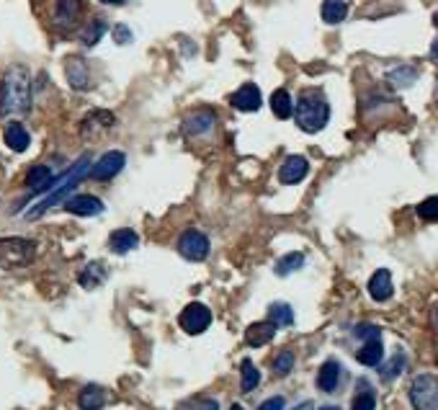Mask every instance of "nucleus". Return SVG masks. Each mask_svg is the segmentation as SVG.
I'll list each match as a JSON object with an SVG mask.
<instances>
[{
    "label": "nucleus",
    "mask_w": 438,
    "mask_h": 410,
    "mask_svg": "<svg viewBox=\"0 0 438 410\" xmlns=\"http://www.w3.org/2000/svg\"><path fill=\"white\" fill-rule=\"evenodd\" d=\"M88 170H91V157L85 155V157H80L78 163L72 165V168L67 170L64 176L57 178L55 186H52V194L47 199H42V201H39L36 206H31V209L26 212V219H36L39 214H44L47 209H52V206H55L60 199H64L67 194L72 192V189H75V186L80 184V178L88 176Z\"/></svg>",
    "instance_id": "obj_3"
},
{
    "label": "nucleus",
    "mask_w": 438,
    "mask_h": 410,
    "mask_svg": "<svg viewBox=\"0 0 438 410\" xmlns=\"http://www.w3.org/2000/svg\"><path fill=\"white\" fill-rule=\"evenodd\" d=\"M214 121L217 119H214V113L209 111V109H198V111H191L186 116L181 129H184V135H189V137H204L214 129Z\"/></svg>",
    "instance_id": "obj_10"
},
{
    "label": "nucleus",
    "mask_w": 438,
    "mask_h": 410,
    "mask_svg": "<svg viewBox=\"0 0 438 410\" xmlns=\"http://www.w3.org/2000/svg\"><path fill=\"white\" fill-rule=\"evenodd\" d=\"M276 336V326H271L269 320H261V323H253V326H247L245 331V343L253 348H261L266 346L269 340H274Z\"/></svg>",
    "instance_id": "obj_17"
},
{
    "label": "nucleus",
    "mask_w": 438,
    "mask_h": 410,
    "mask_svg": "<svg viewBox=\"0 0 438 410\" xmlns=\"http://www.w3.org/2000/svg\"><path fill=\"white\" fill-rule=\"evenodd\" d=\"M3 140H6V145L13 150V153H26L28 145H31V135L26 132V127H23L21 121H11V124H6Z\"/></svg>",
    "instance_id": "obj_15"
},
{
    "label": "nucleus",
    "mask_w": 438,
    "mask_h": 410,
    "mask_svg": "<svg viewBox=\"0 0 438 410\" xmlns=\"http://www.w3.org/2000/svg\"><path fill=\"white\" fill-rule=\"evenodd\" d=\"M176 410H219V403L212 397H189Z\"/></svg>",
    "instance_id": "obj_32"
},
{
    "label": "nucleus",
    "mask_w": 438,
    "mask_h": 410,
    "mask_svg": "<svg viewBox=\"0 0 438 410\" xmlns=\"http://www.w3.org/2000/svg\"><path fill=\"white\" fill-rule=\"evenodd\" d=\"M31 109V78L21 65L8 67L3 85H0V116L3 119H18L26 116Z\"/></svg>",
    "instance_id": "obj_1"
},
{
    "label": "nucleus",
    "mask_w": 438,
    "mask_h": 410,
    "mask_svg": "<svg viewBox=\"0 0 438 410\" xmlns=\"http://www.w3.org/2000/svg\"><path fill=\"white\" fill-rule=\"evenodd\" d=\"M340 377H343V367H340L338 361L330 359L325 361L318 372V389L322 392H335L340 387Z\"/></svg>",
    "instance_id": "obj_14"
},
{
    "label": "nucleus",
    "mask_w": 438,
    "mask_h": 410,
    "mask_svg": "<svg viewBox=\"0 0 438 410\" xmlns=\"http://www.w3.org/2000/svg\"><path fill=\"white\" fill-rule=\"evenodd\" d=\"M410 403L415 410H438V377L417 375L410 384Z\"/></svg>",
    "instance_id": "obj_5"
},
{
    "label": "nucleus",
    "mask_w": 438,
    "mask_h": 410,
    "mask_svg": "<svg viewBox=\"0 0 438 410\" xmlns=\"http://www.w3.org/2000/svg\"><path fill=\"white\" fill-rule=\"evenodd\" d=\"M283 405H286V400H283V397H269V400H266V403H261L258 405V410H283Z\"/></svg>",
    "instance_id": "obj_37"
},
{
    "label": "nucleus",
    "mask_w": 438,
    "mask_h": 410,
    "mask_svg": "<svg viewBox=\"0 0 438 410\" xmlns=\"http://www.w3.org/2000/svg\"><path fill=\"white\" fill-rule=\"evenodd\" d=\"M433 328H436V331H438V307H436V310H433Z\"/></svg>",
    "instance_id": "obj_41"
},
{
    "label": "nucleus",
    "mask_w": 438,
    "mask_h": 410,
    "mask_svg": "<svg viewBox=\"0 0 438 410\" xmlns=\"http://www.w3.org/2000/svg\"><path fill=\"white\" fill-rule=\"evenodd\" d=\"M302 266H304V255L289 253V255H283V258H279V263H276V274L286 276V274H291V271H299Z\"/></svg>",
    "instance_id": "obj_30"
},
{
    "label": "nucleus",
    "mask_w": 438,
    "mask_h": 410,
    "mask_svg": "<svg viewBox=\"0 0 438 410\" xmlns=\"http://www.w3.org/2000/svg\"><path fill=\"white\" fill-rule=\"evenodd\" d=\"M103 31H106V23L101 21V18L91 21V26L83 31V44H85V47H93V44H96L101 36H103Z\"/></svg>",
    "instance_id": "obj_34"
},
{
    "label": "nucleus",
    "mask_w": 438,
    "mask_h": 410,
    "mask_svg": "<svg viewBox=\"0 0 438 410\" xmlns=\"http://www.w3.org/2000/svg\"><path fill=\"white\" fill-rule=\"evenodd\" d=\"M356 359H359V364H364V367H379V364H382V359H384L382 338L366 340V343H364V346L359 348Z\"/></svg>",
    "instance_id": "obj_21"
},
{
    "label": "nucleus",
    "mask_w": 438,
    "mask_h": 410,
    "mask_svg": "<svg viewBox=\"0 0 438 410\" xmlns=\"http://www.w3.org/2000/svg\"><path fill=\"white\" fill-rule=\"evenodd\" d=\"M356 336L364 340H371V338H379V328L374 326H359L356 328Z\"/></svg>",
    "instance_id": "obj_36"
},
{
    "label": "nucleus",
    "mask_w": 438,
    "mask_h": 410,
    "mask_svg": "<svg viewBox=\"0 0 438 410\" xmlns=\"http://www.w3.org/2000/svg\"><path fill=\"white\" fill-rule=\"evenodd\" d=\"M113 39H116V44H129L132 42V34H129L127 26H116L113 28Z\"/></svg>",
    "instance_id": "obj_38"
},
{
    "label": "nucleus",
    "mask_w": 438,
    "mask_h": 410,
    "mask_svg": "<svg viewBox=\"0 0 438 410\" xmlns=\"http://www.w3.org/2000/svg\"><path fill=\"white\" fill-rule=\"evenodd\" d=\"M320 410H340V408H335V405H325V408H320Z\"/></svg>",
    "instance_id": "obj_43"
},
{
    "label": "nucleus",
    "mask_w": 438,
    "mask_h": 410,
    "mask_svg": "<svg viewBox=\"0 0 438 410\" xmlns=\"http://www.w3.org/2000/svg\"><path fill=\"white\" fill-rule=\"evenodd\" d=\"M431 60H433V62L438 65V39H436V42L431 44Z\"/></svg>",
    "instance_id": "obj_39"
},
{
    "label": "nucleus",
    "mask_w": 438,
    "mask_h": 410,
    "mask_svg": "<svg viewBox=\"0 0 438 410\" xmlns=\"http://www.w3.org/2000/svg\"><path fill=\"white\" fill-rule=\"evenodd\" d=\"M55 181H57L55 173H52L47 165H34V168L28 170V176H26V186L34 194H42V192H47V189H52Z\"/></svg>",
    "instance_id": "obj_18"
},
{
    "label": "nucleus",
    "mask_w": 438,
    "mask_h": 410,
    "mask_svg": "<svg viewBox=\"0 0 438 410\" xmlns=\"http://www.w3.org/2000/svg\"><path fill=\"white\" fill-rule=\"evenodd\" d=\"M351 410H376V395L374 389L361 384V389L356 392L354 403H351Z\"/></svg>",
    "instance_id": "obj_29"
},
{
    "label": "nucleus",
    "mask_w": 438,
    "mask_h": 410,
    "mask_svg": "<svg viewBox=\"0 0 438 410\" xmlns=\"http://www.w3.org/2000/svg\"><path fill=\"white\" fill-rule=\"evenodd\" d=\"M80 13H83V3L80 0H60L55 8V26L60 31H70L78 26Z\"/></svg>",
    "instance_id": "obj_11"
},
{
    "label": "nucleus",
    "mask_w": 438,
    "mask_h": 410,
    "mask_svg": "<svg viewBox=\"0 0 438 410\" xmlns=\"http://www.w3.org/2000/svg\"><path fill=\"white\" fill-rule=\"evenodd\" d=\"M291 369H294V354L291 351H279V354L274 356V372L279 377L289 375Z\"/></svg>",
    "instance_id": "obj_33"
},
{
    "label": "nucleus",
    "mask_w": 438,
    "mask_h": 410,
    "mask_svg": "<svg viewBox=\"0 0 438 410\" xmlns=\"http://www.w3.org/2000/svg\"><path fill=\"white\" fill-rule=\"evenodd\" d=\"M80 410H101L106 405V389L101 384H85L78 395Z\"/></svg>",
    "instance_id": "obj_19"
},
{
    "label": "nucleus",
    "mask_w": 438,
    "mask_h": 410,
    "mask_svg": "<svg viewBox=\"0 0 438 410\" xmlns=\"http://www.w3.org/2000/svg\"><path fill=\"white\" fill-rule=\"evenodd\" d=\"M405 364H408L405 354H403V351H397V354L392 356V359H389L387 364H384V367H379V375H382L384 382H392V379H397V377L403 375Z\"/></svg>",
    "instance_id": "obj_27"
},
{
    "label": "nucleus",
    "mask_w": 438,
    "mask_h": 410,
    "mask_svg": "<svg viewBox=\"0 0 438 410\" xmlns=\"http://www.w3.org/2000/svg\"><path fill=\"white\" fill-rule=\"evenodd\" d=\"M392 292H395V287H392V274H389L387 269L374 271V276L369 279V294H371L376 302H387V299L392 297Z\"/></svg>",
    "instance_id": "obj_16"
},
{
    "label": "nucleus",
    "mask_w": 438,
    "mask_h": 410,
    "mask_svg": "<svg viewBox=\"0 0 438 410\" xmlns=\"http://www.w3.org/2000/svg\"><path fill=\"white\" fill-rule=\"evenodd\" d=\"M433 23H436V26H438V11H436V13H433Z\"/></svg>",
    "instance_id": "obj_44"
},
{
    "label": "nucleus",
    "mask_w": 438,
    "mask_h": 410,
    "mask_svg": "<svg viewBox=\"0 0 438 410\" xmlns=\"http://www.w3.org/2000/svg\"><path fill=\"white\" fill-rule=\"evenodd\" d=\"M291 116L297 119V127L307 135H315L320 129H325L327 121H330V104H327L325 93L318 91V88L302 91Z\"/></svg>",
    "instance_id": "obj_2"
},
{
    "label": "nucleus",
    "mask_w": 438,
    "mask_h": 410,
    "mask_svg": "<svg viewBox=\"0 0 438 410\" xmlns=\"http://www.w3.org/2000/svg\"><path fill=\"white\" fill-rule=\"evenodd\" d=\"M178 323H181V328H184L189 336H198V333H204L206 328L212 326V310L201 302H191L184 307Z\"/></svg>",
    "instance_id": "obj_6"
},
{
    "label": "nucleus",
    "mask_w": 438,
    "mask_h": 410,
    "mask_svg": "<svg viewBox=\"0 0 438 410\" xmlns=\"http://www.w3.org/2000/svg\"><path fill=\"white\" fill-rule=\"evenodd\" d=\"M389 83L397 85V88H405V85H410L412 80L417 78V70L415 67H397V70H392L387 75Z\"/></svg>",
    "instance_id": "obj_31"
},
{
    "label": "nucleus",
    "mask_w": 438,
    "mask_h": 410,
    "mask_svg": "<svg viewBox=\"0 0 438 410\" xmlns=\"http://www.w3.org/2000/svg\"><path fill=\"white\" fill-rule=\"evenodd\" d=\"M271 111L276 113V119H289L291 113H294V101H291L289 91H283V88L274 91V96H271Z\"/></svg>",
    "instance_id": "obj_23"
},
{
    "label": "nucleus",
    "mask_w": 438,
    "mask_h": 410,
    "mask_svg": "<svg viewBox=\"0 0 438 410\" xmlns=\"http://www.w3.org/2000/svg\"><path fill=\"white\" fill-rule=\"evenodd\" d=\"M101 3H106V6H121V3H129V0H101Z\"/></svg>",
    "instance_id": "obj_40"
},
{
    "label": "nucleus",
    "mask_w": 438,
    "mask_h": 410,
    "mask_svg": "<svg viewBox=\"0 0 438 410\" xmlns=\"http://www.w3.org/2000/svg\"><path fill=\"white\" fill-rule=\"evenodd\" d=\"M348 16L346 0H325L322 3V21L325 23H340Z\"/></svg>",
    "instance_id": "obj_26"
},
{
    "label": "nucleus",
    "mask_w": 438,
    "mask_h": 410,
    "mask_svg": "<svg viewBox=\"0 0 438 410\" xmlns=\"http://www.w3.org/2000/svg\"><path fill=\"white\" fill-rule=\"evenodd\" d=\"M307 170H310V163H307V157L302 155H291L283 160V165L279 168V181L281 184H299L304 176H307Z\"/></svg>",
    "instance_id": "obj_13"
},
{
    "label": "nucleus",
    "mask_w": 438,
    "mask_h": 410,
    "mask_svg": "<svg viewBox=\"0 0 438 410\" xmlns=\"http://www.w3.org/2000/svg\"><path fill=\"white\" fill-rule=\"evenodd\" d=\"M127 163V155L121 150H111L106 155H101V160L88 170V176L96 178V181H111L113 176H119L121 168Z\"/></svg>",
    "instance_id": "obj_8"
},
{
    "label": "nucleus",
    "mask_w": 438,
    "mask_h": 410,
    "mask_svg": "<svg viewBox=\"0 0 438 410\" xmlns=\"http://www.w3.org/2000/svg\"><path fill=\"white\" fill-rule=\"evenodd\" d=\"M103 279H106V269L101 263H88L85 271H80L78 276L80 287H85V289H96L99 284H103Z\"/></svg>",
    "instance_id": "obj_25"
},
{
    "label": "nucleus",
    "mask_w": 438,
    "mask_h": 410,
    "mask_svg": "<svg viewBox=\"0 0 438 410\" xmlns=\"http://www.w3.org/2000/svg\"><path fill=\"white\" fill-rule=\"evenodd\" d=\"M269 323L276 328H289L294 323V310L286 302H274L269 307Z\"/></svg>",
    "instance_id": "obj_24"
},
{
    "label": "nucleus",
    "mask_w": 438,
    "mask_h": 410,
    "mask_svg": "<svg viewBox=\"0 0 438 410\" xmlns=\"http://www.w3.org/2000/svg\"><path fill=\"white\" fill-rule=\"evenodd\" d=\"M140 245V238H137L135 230H113L111 238H108V248L113 253H129Z\"/></svg>",
    "instance_id": "obj_22"
},
{
    "label": "nucleus",
    "mask_w": 438,
    "mask_h": 410,
    "mask_svg": "<svg viewBox=\"0 0 438 410\" xmlns=\"http://www.w3.org/2000/svg\"><path fill=\"white\" fill-rule=\"evenodd\" d=\"M230 104H232L237 111H258V109H261V104H263L261 88H258L255 83L240 85V88L232 93Z\"/></svg>",
    "instance_id": "obj_12"
},
{
    "label": "nucleus",
    "mask_w": 438,
    "mask_h": 410,
    "mask_svg": "<svg viewBox=\"0 0 438 410\" xmlns=\"http://www.w3.org/2000/svg\"><path fill=\"white\" fill-rule=\"evenodd\" d=\"M64 72H67V80H70L72 88H78V91L88 88L91 75H88V65H85L80 57H67V62H64Z\"/></svg>",
    "instance_id": "obj_20"
},
{
    "label": "nucleus",
    "mask_w": 438,
    "mask_h": 410,
    "mask_svg": "<svg viewBox=\"0 0 438 410\" xmlns=\"http://www.w3.org/2000/svg\"><path fill=\"white\" fill-rule=\"evenodd\" d=\"M36 258V243L28 238H3L0 240V266L3 269H21Z\"/></svg>",
    "instance_id": "obj_4"
},
{
    "label": "nucleus",
    "mask_w": 438,
    "mask_h": 410,
    "mask_svg": "<svg viewBox=\"0 0 438 410\" xmlns=\"http://www.w3.org/2000/svg\"><path fill=\"white\" fill-rule=\"evenodd\" d=\"M230 410H242V405H232V408H230Z\"/></svg>",
    "instance_id": "obj_45"
},
{
    "label": "nucleus",
    "mask_w": 438,
    "mask_h": 410,
    "mask_svg": "<svg viewBox=\"0 0 438 410\" xmlns=\"http://www.w3.org/2000/svg\"><path fill=\"white\" fill-rule=\"evenodd\" d=\"M240 375H242V382H240L242 392H253V389L258 387V384H261V372L255 369V364H253L250 359L242 361Z\"/></svg>",
    "instance_id": "obj_28"
},
{
    "label": "nucleus",
    "mask_w": 438,
    "mask_h": 410,
    "mask_svg": "<svg viewBox=\"0 0 438 410\" xmlns=\"http://www.w3.org/2000/svg\"><path fill=\"white\" fill-rule=\"evenodd\" d=\"M209 248H212L209 245V238H206L204 233H198V230H186V233L178 238V250H181V255L193 263L204 261L206 255H209Z\"/></svg>",
    "instance_id": "obj_7"
},
{
    "label": "nucleus",
    "mask_w": 438,
    "mask_h": 410,
    "mask_svg": "<svg viewBox=\"0 0 438 410\" xmlns=\"http://www.w3.org/2000/svg\"><path fill=\"white\" fill-rule=\"evenodd\" d=\"M64 212L75 214V217H96L103 212V201L93 194H75L64 201Z\"/></svg>",
    "instance_id": "obj_9"
},
{
    "label": "nucleus",
    "mask_w": 438,
    "mask_h": 410,
    "mask_svg": "<svg viewBox=\"0 0 438 410\" xmlns=\"http://www.w3.org/2000/svg\"><path fill=\"white\" fill-rule=\"evenodd\" d=\"M294 410H312V403H302V405H297Z\"/></svg>",
    "instance_id": "obj_42"
},
{
    "label": "nucleus",
    "mask_w": 438,
    "mask_h": 410,
    "mask_svg": "<svg viewBox=\"0 0 438 410\" xmlns=\"http://www.w3.org/2000/svg\"><path fill=\"white\" fill-rule=\"evenodd\" d=\"M417 217L420 219H438V196H428L417 204Z\"/></svg>",
    "instance_id": "obj_35"
}]
</instances>
